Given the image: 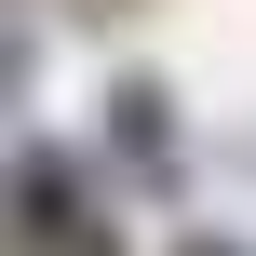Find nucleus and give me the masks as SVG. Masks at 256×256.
Here are the masks:
<instances>
[{
    "label": "nucleus",
    "mask_w": 256,
    "mask_h": 256,
    "mask_svg": "<svg viewBox=\"0 0 256 256\" xmlns=\"http://www.w3.org/2000/svg\"><path fill=\"white\" fill-rule=\"evenodd\" d=\"M14 256H122L108 243V216H94V189H81V162L68 148H14Z\"/></svg>",
    "instance_id": "nucleus-1"
},
{
    "label": "nucleus",
    "mask_w": 256,
    "mask_h": 256,
    "mask_svg": "<svg viewBox=\"0 0 256 256\" xmlns=\"http://www.w3.org/2000/svg\"><path fill=\"white\" fill-rule=\"evenodd\" d=\"M176 256H243V243H216V230H176Z\"/></svg>",
    "instance_id": "nucleus-3"
},
{
    "label": "nucleus",
    "mask_w": 256,
    "mask_h": 256,
    "mask_svg": "<svg viewBox=\"0 0 256 256\" xmlns=\"http://www.w3.org/2000/svg\"><path fill=\"white\" fill-rule=\"evenodd\" d=\"M108 135H122L135 176H176V94H162V81H122V94H108Z\"/></svg>",
    "instance_id": "nucleus-2"
}]
</instances>
